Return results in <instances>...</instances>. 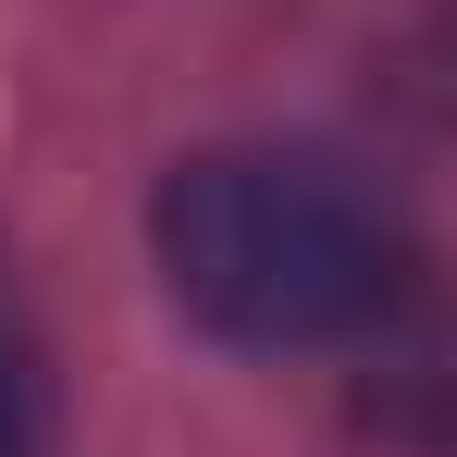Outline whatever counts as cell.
I'll return each mask as SVG.
<instances>
[{
    "instance_id": "cell-1",
    "label": "cell",
    "mask_w": 457,
    "mask_h": 457,
    "mask_svg": "<svg viewBox=\"0 0 457 457\" xmlns=\"http://www.w3.org/2000/svg\"><path fill=\"white\" fill-rule=\"evenodd\" d=\"M161 272L223 346H334L395 309V211L321 149H211L161 186Z\"/></svg>"
},
{
    "instance_id": "cell-2",
    "label": "cell",
    "mask_w": 457,
    "mask_h": 457,
    "mask_svg": "<svg viewBox=\"0 0 457 457\" xmlns=\"http://www.w3.org/2000/svg\"><path fill=\"white\" fill-rule=\"evenodd\" d=\"M359 433H383L408 457H457V309H383L371 321Z\"/></svg>"
},
{
    "instance_id": "cell-3",
    "label": "cell",
    "mask_w": 457,
    "mask_h": 457,
    "mask_svg": "<svg viewBox=\"0 0 457 457\" xmlns=\"http://www.w3.org/2000/svg\"><path fill=\"white\" fill-rule=\"evenodd\" d=\"M0 457H50V346L0 272Z\"/></svg>"
}]
</instances>
